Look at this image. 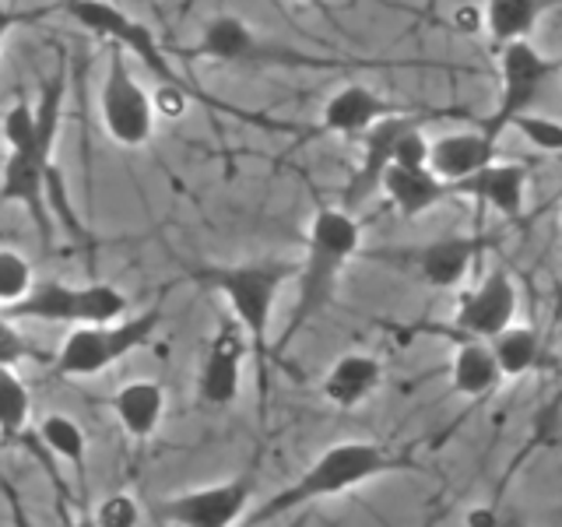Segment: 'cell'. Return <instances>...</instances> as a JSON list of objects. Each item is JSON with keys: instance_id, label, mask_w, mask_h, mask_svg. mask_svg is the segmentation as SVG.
Wrapping results in <instances>:
<instances>
[{"instance_id": "obj_1", "label": "cell", "mask_w": 562, "mask_h": 527, "mask_svg": "<svg viewBox=\"0 0 562 527\" xmlns=\"http://www.w3.org/2000/svg\"><path fill=\"white\" fill-rule=\"evenodd\" d=\"M64 92L67 78L64 70H57L40 92V102L29 105L25 99H18L11 110L0 120V134L8 141V158L0 169V201L4 204H22L32 222L40 225L43 239L49 243V215L46 201L60 211L64 228L75 239H85L78 215L67 204V190L53 162L60 137V116H64Z\"/></svg>"}, {"instance_id": "obj_2", "label": "cell", "mask_w": 562, "mask_h": 527, "mask_svg": "<svg viewBox=\"0 0 562 527\" xmlns=\"http://www.w3.org/2000/svg\"><path fill=\"white\" fill-rule=\"evenodd\" d=\"M362 254V225L348 208H316L306 233V257L295 264V306L278 348H289L295 334L316 321L341 285V274Z\"/></svg>"}, {"instance_id": "obj_3", "label": "cell", "mask_w": 562, "mask_h": 527, "mask_svg": "<svg viewBox=\"0 0 562 527\" xmlns=\"http://www.w3.org/2000/svg\"><path fill=\"white\" fill-rule=\"evenodd\" d=\"M412 468H418V461L404 450H386L380 444H366V439H345V444L327 447L292 485L278 489L274 496H268L257 509H250V517L243 520V527H260L281 514H289V509L338 496V492L373 482L380 474L412 471Z\"/></svg>"}, {"instance_id": "obj_4", "label": "cell", "mask_w": 562, "mask_h": 527, "mask_svg": "<svg viewBox=\"0 0 562 527\" xmlns=\"http://www.w3.org/2000/svg\"><path fill=\"white\" fill-rule=\"evenodd\" d=\"M201 289L218 292L233 321L243 327L250 348L257 356H268L271 341V321H274V303L278 292L285 289V281L295 278L292 260H250V264H204V268L187 271Z\"/></svg>"}, {"instance_id": "obj_5", "label": "cell", "mask_w": 562, "mask_h": 527, "mask_svg": "<svg viewBox=\"0 0 562 527\" xmlns=\"http://www.w3.org/2000/svg\"><path fill=\"white\" fill-rule=\"evenodd\" d=\"M11 321H43V324H110L127 316L131 299L120 289L92 281V285H67V281L46 278L32 281V289L11 306H0Z\"/></svg>"}, {"instance_id": "obj_6", "label": "cell", "mask_w": 562, "mask_h": 527, "mask_svg": "<svg viewBox=\"0 0 562 527\" xmlns=\"http://www.w3.org/2000/svg\"><path fill=\"white\" fill-rule=\"evenodd\" d=\"M158 324H162V306H148L137 316H120L110 324H81L67 334V341L57 351L60 377H95L113 362L127 359L131 351L145 348Z\"/></svg>"}, {"instance_id": "obj_7", "label": "cell", "mask_w": 562, "mask_h": 527, "mask_svg": "<svg viewBox=\"0 0 562 527\" xmlns=\"http://www.w3.org/2000/svg\"><path fill=\"white\" fill-rule=\"evenodd\" d=\"M99 116L102 127L120 148H145L155 137V105L151 92L137 81L131 57L113 46L110 60H105V78L99 92Z\"/></svg>"}, {"instance_id": "obj_8", "label": "cell", "mask_w": 562, "mask_h": 527, "mask_svg": "<svg viewBox=\"0 0 562 527\" xmlns=\"http://www.w3.org/2000/svg\"><path fill=\"white\" fill-rule=\"evenodd\" d=\"M496 64H499V99H496V110L479 123V131H485L492 141L503 137V131L509 127V120L517 113L531 110L544 88H549V81L559 75V60L544 57L531 40L499 46Z\"/></svg>"}, {"instance_id": "obj_9", "label": "cell", "mask_w": 562, "mask_h": 527, "mask_svg": "<svg viewBox=\"0 0 562 527\" xmlns=\"http://www.w3.org/2000/svg\"><path fill=\"white\" fill-rule=\"evenodd\" d=\"M485 246L488 239L482 236H443L418 246H376L362 257L412 274L429 289H457L474 271V260L485 254Z\"/></svg>"}, {"instance_id": "obj_10", "label": "cell", "mask_w": 562, "mask_h": 527, "mask_svg": "<svg viewBox=\"0 0 562 527\" xmlns=\"http://www.w3.org/2000/svg\"><path fill=\"white\" fill-rule=\"evenodd\" d=\"M187 57H198L207 64H228V67H263V64H292V67H327V60H316L310 53L281 49L268 43L263 35L239 14H215L207 18L198 43L187 49Z\"/></svg>"}, {"instance_id": "obj_11", "label": "cell", "mask_w": 562, "mask_h": 527, "mask_svg": "<svg viewBox=\"0 0 562 527\" xmlns=\"http://www.w3.org/2000/svg\"><path fill=\"white\" fill-rule=\"evenodd\" d=\"M254 500V485L246 479H228L218 485L187 489L158 503V514L176 527H233Z\"/></svg>"}, {"instance_id": "obj_12", "label": "cell", "mask_w": 562, "mask_h": 527, "mask_svg": "<svg viewBox=\"0 0 562 527\" xmlns=\"http://www.w3.org/2000/svg\"><path fill=\"white\" fill-rule=\"evenodd\" d=\"M514 316H517L514 278L503 268H492L479 285L461 295V303H457V313H453V334H457V341H464V338L488 341L492 334H499L503 327L514 324Z\"/></svg>"}, {"instance_id": "obj_13", "label": "cell", "mask_w": 562, "mask_h": 527, "mask_svg": "<svg viewBox=\"0 0 562 527\" xmlns=\"http://www.w3.org/2000/svg\"><path fill=\"white\" fill-rule=\"evenodd\" d=\"M422 123H426L422 116H415L408 110H397L391 116L376 120L373 127L356 137L362 145V158H359L356 172H351V183L345 187V208H356L359 201L373 198L380 187V176L397 162V148H401L404 134L422 127Z\"/></svg>"}, {"instance_id": "obj_14", "label": "cell", "mask_w": 562, "mask_h": 527, "mask_svg": "<svg viewBox=\"0 0 562 527\" xmlns=\"http://www.w3.org/2000/svg\"><path fill=\"white\" fill-rule=\"evenodd\" d=\"M250 356V341L236 321L222 316L215 338L207 345V356L201 366V377H198V397L204 404H233L239 397V383H243V362Z\"/></svg>"}, {"instance_id": "obj_15", "label": "cell", "mask_w": 562, "mask_h": 527, "mask_svg": "<svg viewBox=\"0 0 562 527\" xmlns=\"http://www.w3.org/2000/svg\"><path fill=\"white\" fill-rule=\"evenodd\" d=\"M527 183H531V169L524 162H499V158H492L485 169L453 187V198H471L482 208L496 211V215L517 222L527 204Z\"/></svg>"}, {"instance_id": "obj_16", "label": "cell", "mask_w": 562, "mask_h": 527, "mask_svg": "<svg viewBox=\"0 0 562 527\" xmlns=\"http://www.w3.org/2000/svg\"><path fill=\"white\" fill-rule=\"evenodd\" d=\"M496 155H499V141H492L485 131H453V134L429 137L426 169L439 176L443 183L457 187L468 176L485 169Z\"/></svg>"}, {"instance_id": "obj_17", "label": "cell", "mask_w": 562, "mask_h": 527, "mask_svg": "<svg viewBox=\"0 0 562 527\" xmlns=\"http://www.w3.org/2000/svg\"><path fill=\"white\" fill-rule=\"evenodd\" d=\"M401 105L391 99H383L373 88H366L359 81H348L334 92L324 110H321V131L324 134H338V137H359L362 131L373 127L376 120L397 113Z\"/></svg>"}, {"instance_id": "obj_18", "label": "cell", "mask_w": 562, "mask_h": 527, "mask_svg": "<svg viewBox=\"0 0 562 527\" xmlns=\"http://www.w3.org/2000/svg\"><path fill=\"white\" fill-rule=\"evenodd\" d=\"M376 190H383V198L401 218H418L453 198V187L432 176L426 166H391L380 176Z\"/></svg>"}, {"instance_id": "obj_19", "label": "cell", "mask_w": 562, "mask_h": 527, "mask_svg": "<svg viewBox=\"0 0 562 527\" xmlns=\"http://www.w3.org/2000/svg\"><path fill=\"white\" fill-rule=\"evenodd\" d=\"M383 383V366L380 359L366 356V351H348V356L334 359L330 369L324 373L321 394L334 404V408H359L362 401H369Z\"/></svg>"}, {"instance_id": "obj_20", "label": "cell", "mask_w": 562, "mask_h": 527, "mask_svg": "<svg viewBox=\"0 0 562 527\" xmlns=\"http://www.w3.org/2000/svg\"><path fill=\"white\" fill-rule=\"evenodd\" d=\"M110 408L131 439H148V436H155L158 426H162L166 386L155 380H131L110 397Z\"/></svg>"}, {"instance_id": "obj_21", "label": "cell", "mask_w": 562, "mask_h": 527, "mask_svg": "<svg viewBox=\"0 0 562 527\" xmlns=\"http://www.w3.org/2000/svg\"><path fill=\"white\" fill-rule=\"evenodd\" d=\"M559 0H485L482 25L488 32L492 46L520 43L535 32V25L549 14Z\"/></svg>"}, {"instance_id": "obj_22", "label": "cell", "mask_w": 562, "mask_h": 527, "mask_svg": "<svg viewBox=\"0 0 562 527\" xmlns=\"http://www.w3.org/2000/svg\"><path fill=\"white\" fill-rule=\"evenodd\" d=\"M499 366L492 359V348L482 338L457 341V356L450 362V386L464 397H485L499 386Z\"/></svg>"}, {"instance_id": "obj_23", "label": "cell", "mask_w": 562, "mask_h": 527, "mask_svg": "<svg viewBox=\"0 0 562 527\" xmlns=\"http://www.w3.org/2000/svg\"><path fill=\"white\" fill-rule=\"evenodd\" d=\"M488 348L503 380H520L524 373H531V369L541 366V334L535 327L509 324L499 334H492Z\"/></svg>"}, {"instance_id": "obj_24", "label": "cell", "mask_w": 562, "mask_h": 527, "mask_svg": "<svg viewBox=\"0 0 562 527\" xmlns=\"http://www.w3.org/2000/svg\"><path fill=\"white\" fill-rule=\"evenodd\" d=\"M40 439L46 444V450H53L60 457V461H67L70 468H75L81 479H85V453H88V439H85V429L78 426L70 415H46L40 422Z\"/></svg>"}, {"instance_id": "obj_25", "label": "cell", "mask_w": 562, "mask_h": 527, "mask_svg": "<svg viewBox=\"0 0 562 527\" xmlns=\"http://www.w3.org/2000/svg\"><path fill=\"white\" fill-rule=\"evenodd\" d=\"M29 426V386L14 366H0V439H18Z\"/></svg>"}, {"instance_id": "obj_26", "label": "cell", "mask_w": 562, "mask_h": 527, "mask_svg": "<svg viewBox=\"0 0 562 527\" xmlns=\"http://www.w3.org/2000/svg\"><path fill=\"white\" fill-rule=\"evenodd\" d=\"M506 131H517L527 145H531L535 152L541 155H559L562 152V127H559V120L552 116H541V113H517L514 120H509V127Z\"/></svg>"}, {"instance_id": "obj_27", "label": "cell", "mask_w": 562, "mask_h": 527, "mask_svg": "<svg viewBox=\"0 0 562 527\" xmlns=\"http://www.w3.org/2000/svg\"><path fill=\"white\" fill-rule=\"evenodd\" d=\"M32 281H35L32 264L18 250H4L0 246V306L18 303L32 289Z\"/></svg>"}, {"instance_id": "obj_28", "label": "cell", "mask_w": 562, "mask_h": 527, "mask_svg": "<svg viewBox=\"0 0 562 527\" xmlns=\"http://www.w3.org/2000/svg\"><path fill=\"white\" fill-rule=\"evenodd\" d=\"M95 527H137L140 524V506L134 496L127 492H113V496H105L95 514H92Z\"/></svg>"}, {"instance_id": "obj_29", "label": "cell", "mask_w": 562, "mask_h": 527, "mask_svg": "<svg viewBox=\"0 0 562 527\" xmlns=\"http://www.w3.org/2000/svg\"><path fill=\"white\" fill-rule=\"evenodd\" d=\"M32 356H35L32 341L14 327L11 316L0 310V366H18V362H25Z\"/></svg>"}, {"instance_id": "obj_30", "label": "cell", "mask_w": 562, "mask_h": 527, "mask_svg": "<svg viewBox=\"0 0 562 527\" xmlns=\"http://www.w3.org/2000/svg\"><path fill=\"white\" fill-rule=\"evenodd\" d=\"M198 96L193 88L183 85H155L151 88V105H155V116H169V120H180L187 113L190 99ZM204 99V96H201Z\"/></svg>"}, {"instance_id": "obj_31", "label": "cell", "mask_w": 562, "mask_h": 527, "mask_svg": "<svg viewBox=\"0 0 562 527\" xmlns=\"http://www.w3.org/2000/svg\"><path fill=\"white\" fill-rule=\"evenodd\" d=\"M49 11H14V8H8L4 0H0V46L8 43V35L14 32V29H22V25H29V22H40V18H46Z\"/></svg>"}, {"instance_id": "obj_32", "label": "cell", "mask_w": 562, "mask_h": 527, "mask_svg": "<svg viewBox=\"0 0 562 527\" xmlns=\"http://www.w3.org/2000/svg\"><path fill=\"white\" fill-rule=\"evenodd\" d=\"M492 527H527V524L520 520V514H503V509H499L496 524H492Z\"/></svg>"}, {"instance_id": "obj_33", "label": "cell", "mask_w": 562, "mask_h": 527, "mask_svg": "<svg viewBox=\"0 0 562 527\" xmlns=\"http://www.w3.org/2000/svg\"><path fill=\"white\" fill-rule=\"evenodd\" d=\"M75 527H95V520H92V517H81V520H78Z\"/></svg>"}, {"instance_id": "obj_34", "label": "cell", "mask_w": 562, "mask_h": 527, "mask_svg": "<svg viewBox=\"0 0 562 527\" xmlns=\"http://www.w3.org/2000/svg\"><path fill=\"white\" fill-rule=\"evenodd\" d=\"M299 4H313V8H324V0H299Z\"/></svg>"}]
</instances>
